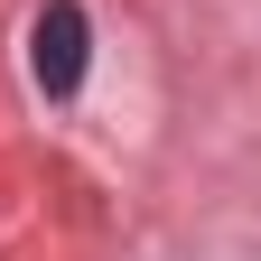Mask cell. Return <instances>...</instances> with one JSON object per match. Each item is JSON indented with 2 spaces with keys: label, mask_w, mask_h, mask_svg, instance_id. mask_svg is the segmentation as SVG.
<instances>
[{
  "label": "cell",
  "mask_w": 261,
  "mask_h": 261,
  "mask_svg": "<svg viewBox=\"0 0 261 261\" xmlns=\"http://www.w3.org/2000/svg\"><path fill=\"white\" fill-rule=\"evenodd\" d=\"M84 10H75V0H47V10H38V38H28V75H38L47 93H75L84 84Z\"/></svg>",
  "instance_id": "6da1fadb"
}]
</instances>
